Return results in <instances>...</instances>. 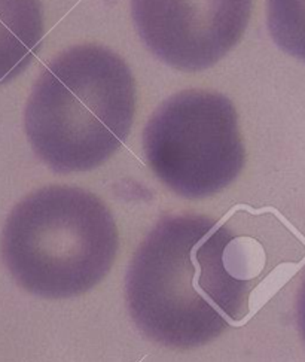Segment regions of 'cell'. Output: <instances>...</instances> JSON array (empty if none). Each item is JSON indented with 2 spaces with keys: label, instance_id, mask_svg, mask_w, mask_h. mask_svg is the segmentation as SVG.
<instances>
[{
  "label": "cell",
  "instance_id": "277c9868",
  "mask_svg": "<svg viewBox=\"0 0 305 362\" xmlns=\"http://www.w3.org/2000/svg\"><path fill=\"white\" fill-rule=\"evenodd\" d=\"M149 167L185 199L213 196L234 182L246 160L232 102L220 93L185 90L150 115L143 132Z\"/></svg>",
  "mask_w": 305,
  "mask_h": 362
},
{
  "label": "cell",
  "instance_id": "3957f363",
  "mask_svg": "<svg viewBox=\"0 0 305 362\" xmlns=\"http://www.w3.org/2000/svg\"><path fill=\"white\" fill-rule=\"evenodd\" d=\"M118 246L115 219L99 197L54 185L12 209L0 249L21 288L44 298H71L104 279Z\"/></svg>",
  "mask_w": 305,
  "mask_h": 362
},
{
  "label": "cell",
  "instance_id": "7a4b0ae2",
  "mask_svg": "<svg viewBox=\"0 0 305 362\" xmlns=\"http://www.w3.org/2000/svg\"><path fill=\"white\" fill-rule=\"evenodd\" d=\"M136 112L128 64L100 45H78L51 60L32 88L24 129L55 173L88 172L126 144Z\"/></svg>",
  "mask_w": 305,
  "mask_h": 362
},
{
  "label": "cell",
  "instance_id": "5b68a950",
  "mask_svg": "<svg viewBox=\"0 0 305 362\" xmlns=\"http://www.w3.org/2000/svg\"><path fill=\"white\" fill-rule=\"evenodd\" d=\"M253 0H131V17L146 48L184 72H200L239 44Z\"/></svg>",
  "mask_w": 305,
  "mask_h": 362
},
{
  "label": "cell",
  "instance_id": "8992f818",
  "mask_svg": "<svg viewBox=\"0 0 305 362\" xmlns=\"http://www.w3.org/2000/svg\"><path fill=\"white\" fill-rule=\"evenodd\" d=\"M45 35L40 0H0V86L30 66Z\"/></svg>",
  "mask_w": 305,
  "mask_h": 362
},
{
  "label": "cell",
  "instance_id": "ba28073f",
  "mask_svg": "<svg viewBox=\"0 0 305 362\" xmlns=\"http://www.w3.org/2000/svg\"><path fill=\"white\" fill-rule=\"evenodd\" d=\"M297 324L301 332V337L305 341V277L298 292L297 298Z\"/></svg>",
  "mask_w": 305,
  "mask_h": 362
},
{
  "label": "cell",
  "instance_id": "52a82bcc",
  "mask_svg": "<svg viewBox=\"0 0 305 362\" xmlns=\"http://www.w3.org/2000/svg\"><path fill=\"white\" fill-rule=\"evenodd\" d=\"M267 23L274 44L305 63V0H267Z\"/></svg>",
  "mask_w": 305,
  "mask_h": 362
},
{
  "label": "cell",
  "instance_id": "6da1fadb",
  "mask_svg": "<svg viewBox=\"0 0 305 362\" xmlns=\"http://www.w3.org/2000/svg\"><path fill=\"white\" fill-rule=\"evenodd\" d=\"M235 234L201 215L162 218L138 246L126 279L133 321L162 346L191 349L247 313L252 282L237 274Z\"/></svg>",
  "mask_w": 305,
  "mask_h": 362
}]
</instances>
